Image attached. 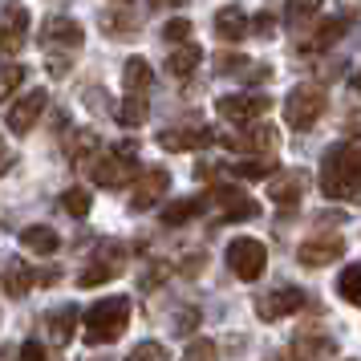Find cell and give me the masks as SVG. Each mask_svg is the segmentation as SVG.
I'll return each instance as SVG.
<instances>
[{
    "mask_svg": "<svg viewBox=\"0 0 361 361\" xmlns=\"http://www.w3.org/2000/svg\"><path fill=\"white\" fill-rule=\"evenodd\" d=\"M268 106L272 98H264V94H224V98L215 102V110L224 122H235V126H247V122H260L268 114Z\"/></svg>",
    "mask_w": 361,
    "mask_h": 361,
    "instance_id": "9",
    "label": "cell"
},
{
    "mask_svg": "<svg viewBox=\"0 0 361 361\" xmlns=\"http://www.w3.org/2000/svg\"><path fill=\"white\" fill-rule=\"evenodd\" d=\"M207 203H219L228 224H235V219H256V215H260V203H256V199H247L240 187H212Z\"/></svg>",
    "mask_w": 361,
    "mask_h": 361,
    "instance_id": "14",
    "label": "cell"
},
{
    "mask_svg": "<svg viewBox=\"0 0 361 361\" xmlns=\"http://www.w3.org/2000/svg\"><path fill=\"white\" fill-rule=\"evenodd\" d=\"M126 321H130V300L126 296H106L98 305H90L82 317L85 325V341L90 345H110L126 333Z\"/></svg>",
    "mask_w": 361,
    "mask_h": 361,
    "instance_id": "2",
    "label": "cell"
},
{
    "mask_svg": "<svg viewBox=\"0 0 361 361\" xmlns=\"http://www.w3.org/2000/svg\"><path fill=\"white\" fill-rule=\"evenodd\" d=\"M235 175H244V179H268L272 171H276V159H247V163H231Z\"/></svg>",
    "mask_w": 361,
    "mask_h": 361,
    "instance_id": "32",
    "label": "cell"
},
{
    "mask_svg": "<svg viewBox=\"0 0 361 361\" xmlns=\"http://www.w3.org/2000/svg\"><path fill=\"white\" fill-rule=\"evenodd\" d=\"M150 82H154V69H150L142 57H130V61L122 66V90H126V94H138V98H147Z\"/></svg>",
    "mask_w": 361,
    "mask_h": 361,
    "instance_id": "23",
    "label": "cell"
},
{
    "mask_svg": "<svg viewBox=\"0 0 361 361\" xmlns=\"http://www.w3.org/2000/svg\"><path fill=\"white\" fill-rule=\"evenodd\" d=\"M305 309V293L300 288H276V293H260L256 296V317L260 321H280V317H293Z\"/></svg>",
    "mask_w": 361,
    "mask_h": 361,
    "instance_id": "12",
    "label": "cell"
},
{
    "mask_svg": "<svg viewBox=\"0 0 361 361\" xmlns=\"http://www.w3.org/2000/svg\"><path fill=\"white\" fill-rule=\"evenodd\" d=\"M20 361H45V345L41 341H25L20 345Z\"/></svg>",
    "mask_w": 361,
    "mask_h": 361,
    "instance_id": "39",
    "label": "cell"
},
{
    "mask_svg": "<svg viewBox=\"0 0 361 361\" xmlns=\"http://www.w3.org/2000/svg\"><path fill=\"white\" fill-rule=\"evenodd\" d=\"M37 284V276H33V268L25 260H13L8 268H4V293L13 296V300H20V296H29V288Z\"/></svg>",
    "mask_w": 361,
    "mask_h": 361,
    "instance_id": "24",
    "label": "cell"
},
{
    "mask_svg": "<svg viewBox=\"0 0 361 361\" xmlns=\"http://www.w3.org/2000/svg\"><path fill=\"white\" fill-rule=\"evenodd\" d=\"M333 337L329 333H317V329H305L300 337L293 341V361H321V357H333Z\"/></svg>",
    "mask_w": 361,
    "mask_h": 361,
    "instance_id": "19",
    "label": "cell"
},
{
    "mask_svg": "<svg viewBox=\"0 0 361 361\" xmlns=\"http://www.w3.org/2000/svg\"><path fill=\"white\" fill-rule=\"evenodd\" d=\"M138 175H142V163H138V150H134L130 142H126V147H114L110 154H102L98 163H94V183H98V187H110V191L130 187Z\"/></svg>",
    "mask_w": 361,
    "mask_h": 361,
    "instance_id": "4",
    "label": "cell"
},
{
    "mask_svg": "<svg viewBox=\"0 0 361 361\" xmlns=\"http://www.w3.org/2000/svg\"><path fill=\"white\" fill-rule=\"evenodd\" d=\"M345 361H353V357H345Z\"/></svg>",
    "mask_w": 361,
    "mask_h": 361,
    "instance_id": "42",
    "label": "cell"
},
{
    "mask_svg": "<svg viewBox=\"0 0 361 361\" xmlns=\"http://www.w3.org/2000/svg\"><path fill=\"white\" fill-rule=\"evenodd\" d=\"M150 4H183V0H150Z\"/></svg>",
    "mask_w": 361,
    "mask_h": 361,
    "instance_id": "41",
    "label": "cell"
},
{
    "mask_svg": "<svg viewBox=\"0 0 361 361\" xmlns=\"http://www.w3.org/2000/svg\"><path fill=\"white\" fill-rule=\"evenodd\" d=\"M126 361H166V349L159 341H142V345H134L130 349V357Z\"/></svg>",
    "mask_w": 361,
    "mask_h": 361,
    "instance_id": "36",
    "label": "cell"
},
{
    "mask_svg": "<svg viewBox=\"0 0 361 361\" xmlns=\"http://www.w3.org/2000/svg\"><path fill=\"white\" fill-rule=\"evenodd\" d=\"M102 150V138L94 130H78L69 138V163H85V159H94Z\"/></svg>",
    "mask_w": 361,
    "mask_h": 361,
    "instance_id": "28",
    "label": "cell"
},
{
    "mask_svg": "<svg viewBox=\"0 0 361 361\" xmlns=\"http://www.w3.org/2000/svg\"><path fill=\"white\" fill-rule=\"evenodd\" d=\"M264 264H268V252H264L260 240L240 235V240H231V244H228V268L240 280H260L264 276Z\"/></svg>",
    "mask_w": 361,
    "mask_h": 361,
    "instance_id": "8",
    "label": "cell"
},
{
    "mask_svg": "<svg viewBox=\"0 0 361 361\" xmlns=\"http://www.w3.org/2000/svg\"><path fill=\"white\" fill-rule=\"evenodd\" d=\"M102 29L114 33V37H130L134 33L130 29V13H126V17H102Z\"/></svg>",
    "mask_w": 361,
    "mask_h": 361,
    "instance_id": "37",
    "label": "cell"
},
{
    "mask_svg": "<svg viewBox=\"0 0 361 361\" xmlns=\"http://www.w3.org/2000/svg\"><path fill=\"white\" fill-rule=\"evenodd\" d=\"M61 207H66L69 215H90L94 199H90V191H85V187H69L66 195H61Z\"/></svg>",
    "mask_w": 361,
    "mask_h": 361,
    "instance_id": "33",
    "label": "cell"
},
{
    "mask_svg": "<svg viewBox=\"0 0 361 361\" xmlns=\"http://www.w3.org/2000/svg\"><path fill=\"white\" fill-rule=\"evenodd\" d=\"M317 17H321V0H288V4H284V25L296 29V33L309 29Z\"/></svg>",
    "mask_w": 361,
    "mask_h": 361,
    "instance_id": "26",
    "label": "cell"
},
{
    "mask_svg": "<svg viewBox=\"0 0 361 361\" xmlns=\"http://www.w3.org/2000/svg\"><path fill=\"white\" fill-rule=\"evenodd\" d=\"M147 114H150V106H147V98H138V94H126L122 98V106H118V122L122 126H142L147 122Z\"/></svg>",
    "mask_w": 361,
    "mask_h": 361,
    "instance_id": "29",
    "label": "cell"
},
{
    "mask_svg": "<svg viewBox=\"0 0 361 361\" xmlns=\"http://www.w3.org/2000/svg\"><path fill=\"white\" fill-rule=\"evenodd\" d=\"M187 361H215V345L212 341H191L187 345Z\"/></svg>",
    "mask_w": 361,
    "mask_h": 361,
    "instance_id": "38",
    "label": "cell"
},
{
    "mask_svg": "<svg viewBox=\"0 0 361 361\" xmlns=\"http://www.w3.org/2000/svg\"><path fill=\"white\" fill-rule=\"evenodd\" d=\"M207 212V195H187V199H175L171 207H163V228H183L199 215Z\"/></svg>",
    "mask_w": 361,
    "mask_h": 361,
    "instance_id": "20",
    "label": "cell"
},
{
    "mask_svg": "<svg viewBox=\"0 0 361 361\" xmlns=\"http://www.w3.org/2000/svg\"><path fill=\"white\" fill-rule=\"evenodd\" d=\"M187 37H191V20L187 17H175V20H166L163 25V41L166 45H183Z\"/></svg>",
    "mask_w": 361,
    "mask_h": 361,
    "instance_id": "34",
    "label": "cell"
},
{
    "mask_svg": "<svg viewBox=\"0 0 361 361\" xmlns=\"http://www.w3.org/2000/svg\"><path fill=\"white\" fill-rule=\"evenodd\" d=\"M199 61H203V49L191 45V41H183V45H175L171 57H166V73H171V78H191L199 69Z\"/></svg>",
    "mask_w": 361,
    "mask_h": 361,
    "instance_id": "22",
    "label": "cell"
},
{
    "mask_svg": "<svg viewBox=\"0 0 361 361\" xmlns=\"http://www.w3.org/2000/svg\"><path fill=\"white\" fill-rule=\"evenodd\" d=\"M49 341L53 345H69L73 341V325H78V309L73 305H66V309H57V312H49Z\"/></svg>",
    "mask_w": 361,
    "mask_h": 361,
    "instance_id": "27",
    "label": "cell"
},
{
    "mask_svg": "<svg viewBox=\"0 0 361 361\" xmlns=\"http://www.w3.org/2000/svg\"><path fill=\"white\" fill-rule=\"evenodd\" d=\"M25 37H29V13H25V8L0 17V53H4V57H17L20 45H25Z\"/></svg>",
    "mask_w": 361,
    "mask_h": 361,
    "instance_id": "18",
    "label": "cell"
},
{
    "mask_svg": "<svg viewBox=\"0 0 361 361\" xmlns=\"http://www.w3.org/2000/svg\"><path fill=\"white\" fill-rule=\"evenodd\" d=\"M82 25L78 20H69V17H49L45 25H41V45L45 49H57V61H53V73H66V61H61V53H73V49H82Z\"/></svg>",
    "mask_w": 361,
    "mask_h": 361,
    "instance_id": "5",
    "label": "cell"
},
{
    "mask_svg": "<svg viewBox=\"0 0 361 361\" xmlns=\"http://www.w3.org/2000/svg\"><path fill=\"white\" fill-rule=\"evenodd\" d=\"M20 85H25V66H17V61H4V66H0V102H8Z\"/></svg>",
    "mask_w": 361,
    "mask_h": 361,
    "instance_id": "31",
    "label": "cell"
},
{
    "mask_svg": "<svg viewBox=\"0 0 361 361\" xmlns=\"http://www.w3.org/2000/svg\"><path fill=\"white\" fill-rule=\"evenodd\" d=\"M345 17H329V20H312V33L305 37V45H300V53H329L337 49V41L345 37Z\"/></svg>",
    "mask_w": 361,
    "mask_h": 361,
    "instance_id": "17",
    "label": "cell"
},
{
    "mask_svg": "<svg viewBox=\"0 0 361 361\" xmlns=\"http://www.w3.org/2000/svg\"><path fill=\"white\" fill-rule=\"evenodd\" d=\"M247 33L272 41V37H276V17H272V13H256V17H247Z\"/></svg>",
    "mask_w": 361,
    "mask_h": 361,
    "instance_id": "35",
    "label": "cell"
},
{
    "mask_svg": "<svg viewBox=\"0 0 361 361\" xmlns=\"http://www.w3.org/2000/svg\"><path fill=\"white\" fill-rule=\"evenodd\" d=\"M215 33L224 37V41H244L247 37V13L240 4H224V8L215 13Z\"/></svg>",
    "mask_w": 361,
    "mask_h": 361,
    "instance_id": "21",
    "label": "cell"
},
{
    "mask_svg": "<svg viewBox=\"0 0 361 361\" xmlns=\"http://www.w3.org/2000/svg\"><path fill=\"white\" fill-rule=\"evenodd\" d=\"M166 187H171V175H166L163 166H150V171H142V175L134 179L130 212H150V207L166 195Z\"/></svg>",
    "mask_w": 361,
    "mask_h": 361,
    "instance_id": "13",
    "label": "cell"
},
{
    "mask_svg": "<svg viewBox=\"0 0 361 361\" xmlns=\"http://www.w3.org/2000/svg\"><path fill=\"white\" fill-rule=\"evenodd\" d=\"M337 293H341L345 305H357L361 300V268L357 264H345L341 276H337Z\"/></svg>",
    "mask_w": 361,
    "mask_h": 361,
    "instance_id": "30",
    "label": "cell"
},
{
    "mask_svg": "<svg viewBox=\"0 0 361 361\" xmlns=\"http://www.w3.org/2000/svg\"><path fill=\"white\" fill-rule=\"evenodd\" d=\"M20 244L29 247V252H37V256H53V252L61 247V240H57V231L53 228L33 224V228H20Z\"/></svg>",
    "mask_w": 361,
    "mask_h": 361,
    "instance_id": "25",
    "label": "cell"
},
{
    "mask_svg": "<svg viewBox=\"0 0 361 361\" xmlns=\"http://www.w3.org/2000/svg\"><path fill=\"white\" fill-rule=\"evenodd\" d=\"M321 191H325V199H345V203H353L361 195L357 138H345V142L325 150V159H321Z\"/></svg>",
    "mask_w": 361,
    "mask_h": 361,
    "instance_id": "1",
    "label": "cell"
},
{
    "mask_svg": "<svg viewBox=\"0 0 361 361\" xmlns=\"http://www.w3.org/2000/svg\"><path fill=\"white\" fill-rule=\"evenodd\" d=\"M228 147L244 150V154H252V159H276L280 134H276L272 122H247V126H240L235 138H228Z\"/></svg>",
    "mask_w": 361,
    "mask_h": 361,
    "instance_id": "7",
    "label": "cell"
},
{
    "mask_svg": "<svg viewBox=\"0 0 361 361\" xmlns=\"http://www.w3.org/2000/svg\"><path fill=\"white\" fill-rule=\"evenodd\" d=\"M8 166H13V150L0 147V175H8Z\"/></svg>",
    "mask_w": 361,
    "mask_h": 361,
    "instance_id": "40",
    "label": "cell"
},
{
    "mask_svg": "<svg viewBox=\"0 0 361 361\" xmlns=\"http://www.w3.org/2000/svg\"><path fill=\"white\" fill-rule=\"evenodd\" d=\"M305 191H309V175H305L300 166H284V171H272V175H268V195H272V203H280V207L300 203Z\"/></svg>",
    "mask_w": 361,
    "mask_h": 361,
    "instance_id": "11",
    "label": "cell"
},
{
    "mask_svg": "<svg viewBox=\"0 0 361 361\" xmlns=\"http://www.w3.org/2000/svg\"><path fill=\"white\" fill-rule=\"evenodd\" d=\"M325 106H329L325 85L300 82V85H293V94L284 98V122H288L293 130H312V126L321 122V114H325Z\"/></svg>",
    "mask_w": 361,
    "mask_h": 361,
    "instance_id": "3",
    "label": "cell"
},
{
    "mask_svg": "<svg viewBox=\"0 0 361 361\" xmlns=\"http://www.w3.org/2000/svg\"><path fill=\"white\" fill-rule=\"evenodd\" d=\"M45 106H49V94H45V90H29V94L13 98L8 114H4V126H8L13 134H29V130L37 126V122H41Z\"/></svg>",
    "mask_w": 361,
    "mask_h": 361,
    "instance_id": "10",
    "label": "cell"
},
{
    "mask_svg": "<svg viewBox=\"0 0 361 361\" xmlns=\"http://www.w3.org/2000/svg\"><path fill=\"white\" fill-rule=\"evenodd\" d=\"M122 268H126V247H122V244H98V247H94V256H90V264L82 268L78 284H82V288L106 284V280H114Z\"/></svg>",
    "mask_w": 361,
    "mask_h": 361,
    "instance_id": "6",
    "label": "cell"
},
{
    "mask_svg": "<svg viewBox=\"0 0 361 361\" xmlns=\"http://www.w3.org/2000/svg\"><path fill=\"white\" fill-rule=\"evenodd\" d=\"M215 142V130L207 126H171L159 134V147L163 150H203Z\"/></svg>",
    "mask_w": 361,
    "mask_h": 361,
    "instance_id": "16",
    "label": "cell"
},
{
    "mask_svg": "<svg viewBox=\"0 0 361 361\" xmlns=\"http://www.w3.org/2000/svg\"><path fill=\"white\" fill-rule=\"evenodd\" d=\"M341 252H345L341 235H337V231H325V235H312V240H305L296 256H300V264H309V268H325V264L341 260Z\"/></svg>",
    "mask_w": 361,
    "mask_h": 361,
    "instance_id": "15",
    "label": "cell"
}]
</instances>
